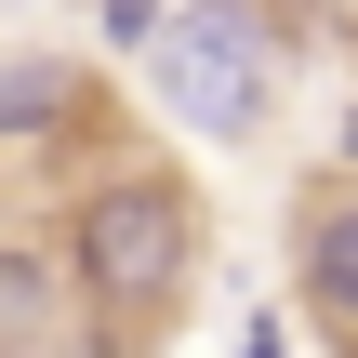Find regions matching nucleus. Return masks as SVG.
<instances>
[{
	"label": "nucleus",
	"mask_w": 358,
	"mask_h": 358,
	"mask_svg": "<svg viewBox=\"0 0 358 358\" xmlns=\"http://www.w3.org/2000/svg\"><path fill=\"white\" fill-rule=\"evenodd\" d=\"M199 252H213V213H199V186H186L173 159H106V173L66 199V226H53L66 292H80V319H106V332H159V319L199 292Z\"/></svg>",
	"instance_id": "nucleus-1"
},
{
	"label": "nucleus",
	"mask_w": 358,
	"mask_h": 358,
	"mask_svg": "<svg viewBox=\"0 0 358 358\" xmlns=\"http://www.w3.org/2000/svg\"><path fill=\"white\" fill-rule=\"evenodd\" d=\"M279 66H292V40H279L266 0H173V27L146 53V80L173 93V120L199 146H252L266 106H279Z\"/></svg>",
	"instance_id": "nucleus-2"
},
{
	"label": "nucleus",
	"mask_w": 358,
	"mask_h": 358,
	"mask_svg": "<svg viewBox=\"0 0 358 358\" xmlns=\"http://www.w3.org/2000/svg\"><path fill=\"white\" fill-rule=\"evenodd\" d=\"M279 239H292V292H306V319L358 358V186H345V173H306L292 213H279Z\"/></svg>",
	"instance_id": "nucleus-3"
},
{
	"label": "nucleus",
	"mask_w": 358,
	"mask_h": 358,
	"mask_svg": "<svg viewBox=\"0 0 358 358\" xmlns=\"http://www.w3.org/2000/svg\"><path fill=\"white\" fill-rule=\"evenodd\" d=\"M93 106H106L93 53H0V159H53V146H80Z\"/></svg>",
	"instance_id": "nucleus-4"
},
{
	"label": "nucleus",
	"mask_w": 358,
	"mask_h": 358,
	"mask_svg": "<svg viewBox=\"0 0 358 358\" xmlns=\"http://www.w3.org/2000/svg\"><path fill=\"white\" fill-rule=\"evenodd\" d=\"M80 332V292H66V266L40 252V239H0V358H53Z\"/></svg>",
	"instance_id": "nucleus-5"
},
{
	"label": "nucleus",
	"mask_w": 358,
	"mask_h": 358,
	"mask_svg": "<svg viewBox=\"0 0 358 358\" xmlns=\"http://www.w3.org/2000/svg\"><path fill=\"white\" fill-rule=\"evenodd\" d=\"M159 27H173V0H93V53H159Z\"/></svg>",
	"instance_id": "nucleus-6"
},
{
	"label": "nucleus",
	"mask_w": 358,
	"mask_h": 358,
	"mask_svg": "<svg viewBox=\"0 0 358 358\" xmlns=\"http://www.w3.org/2000/svg\"><path fill=\"white\" fill-rule=\"evenodd\" d=\"M53 358H146V332H106V319H80V332H66Z\"/></svg>",
	"instance_id": "nucleus-7"
},
{
	"label": "nucleus",
	"mask_w": 358,
	"mask_h": 358,
	"mask_svg": "<svg viewBox=\"0 0 358 358\" xmlns=\"http://www.w3.org/2000/svg\"><path fill=\"white\" fill-rule=\"evenodd\" d=\"M239 358H292V319H279V306H252V319H239Z\"/></svg>",
	"instance_id": "nucleus-8"
},
{
	"label": "nucleus",
	"mask_w": 358,
	"mask_h": 358,
	"mask_svg": "<svg viewBox=\"0 0 358 358\" xmlns=\"http://www.w3.org/2000/svg\"><path fill=\"white\" fill-rule=\"evenodd\" d=\"M332 173H345V186H358V106H345V120H332Z\"/></svg>",
	"instance_id": "nucleus-9"
}]
</instances>
